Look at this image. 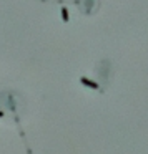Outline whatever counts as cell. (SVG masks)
I'll return each mask as SVG.
<instances>
[{
    "label": "cell",
    "instance_id": "obj_1",
    "mask_svg": "<svg viewBox=\"0 0 148 154\" xmlns=\"http://www.w3.org/2000/svg\"><path fill=\"white\" fill-rule=\"evenodd\" d=\"M82 83H83V85H87L88 88H98L97 86V83H93V81H90V80H87V78H82Z\"/></svg>",
    "mask_w": 148,
    "mask_h": 154
}]
</instances>
